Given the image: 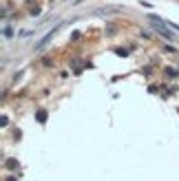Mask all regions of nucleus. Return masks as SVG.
Segmentation results:
<instances>
[{"label": "nucleus", "mask_w": 179, "mask_h": 181, "mask_svg": "<svg viewBox=\"0 0 179 181\" xmlns=\"http://www.w3.org/2000/svg\"><path fill=\"white\" fill-rule=\"evenodd\" d=\"M148 20H150V25H153L155 29H157V31L162 33L164 38H168V40H172V38H175V33H170V31H168L166 22H162V20H159L157 16H148Z\"/></svg>", "instance_id": "obj_1"}, {"label": "nucleus", "mask_w": 179, "mask_h": 181, "mask_svg": "<svg viewBox=\"0 0 179 181\" xmlns=\"http://www.w3.org/2000/svg\"><path fill=\"white\" fill-rule=\"evenodd\" d=\"M38 122H44V119H47V113H44V110H38Z\"/></svg>", "instance_id": "obj_2"}]
</instances>
